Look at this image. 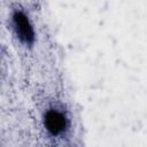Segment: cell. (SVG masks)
Here are the masks:
<instances>
[{
  "instance_id": "obj_1",
  "label": "cell",
  "mask_w": 147,
  "mask_h": 147,
  "mask_svg": "<svg viewBox=\"0 0 147 147\" xmlns=\"http://www.w3.org/2000/svg\"><path fill=\"white\" fill-rule=\"evenodd\" d=\"M11 18H13V26L17 38L24 45L31 46L34 42V31L32 24L29 21V17H26V15L23 11L15 10L13 13Z\"/></svg>"
},
{
  "instance_id": "obj_2",
  "label": "cell",
  "mask_w": 147,
  "mask_h": 147,
  "mask_svg": "<svg viewBox=\"0 0 147 147\" xmlns=\"http://www.w3.org/2000/svg\"><path fill=\"white\" fill-rule=\"evenodd\" d=\"M44 125L52 136H60L68 127V118L61 110L49 108L44 115Z\"/></svg>"
}]
</instances>
